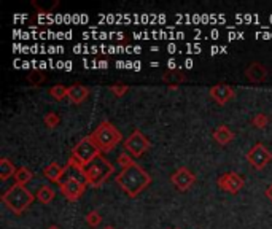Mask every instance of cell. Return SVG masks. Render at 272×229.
Instances as JSON below:
<instances>
[{"mask_svg": "<svg viewBox=\"0 0 272 229\" xmlns=\"http://www.w3.org/2000/svg\"><path fill=\"white\" fill-rule=\"evenodd\" d=\"M115 181L126 193L127 197L134 199L152 183V177H150V174L142 165H138L134 161L132 164L121 169L119 174L115 177Z\"/></svg>", "mask_w": 272, "mask_h": 229, "instance_id": "6da1fadb", "label": "cell"}, {"mask_svg": "<svg viewBox=\"0 0 272 229\" xmlns=\"http://www.w3.org/2000/svg\"><path fill=\"white\" fill-rule=\"evenodd\" d=\"M34 199H35L34 194L29 191L26 186L16 185V183L2 194V202L5 204V207L10 212H13L15 215L24 213V212L32 205Z\"/></svg>", "mask_w": 272, "mask_h": 229, "instance_id": "7a4b0ae2", "label": "cell"}, {"mask_svg": "<svg viewBox=\"0 0 272 229\" xmlns=\"http://www.w3.org/2000/svg\"><path fill=\"white\" fill-rule=\"evenodd\" d=\"M92 140L96 142V145L101 148L102 153L112 151L115 147H118L123 140V134L119 132L118 128L113 123H110L108 119L102 121L97 128L91 132Z\"/></svg>", "mask_w": 272, "mask_h": 229, "instance_id": "3957f363", "label": "cell"}, {"mask_svg": "<svg viewBox=\"0 0 272 229\" xmlns=\"http://www.w3.org/2000/svg\"><path fill=\"white\" fill-rule=\"evenodd\" d=\"M113 172H115V165L101 154V156H97L89 165H86L82 175H83L86 185H89L92 188H99L108 180V177L112 175Z\"/></svg>", "mask_w": 272, "mask_h": 229, "instance_id": "277c9868", "label": "cell"}, {"mask_svg": "<svg viewBox=\"0 0 272 229\" xmlns=\"http://www.w3.org/2000/svg\"><path fill=\"white\" fill-rule=\"evenodd\" d=\"M101 154H102L101 148L96 145V142L92 140L91 135L83 137V139L80 140L72 150V158L77 159L83 167L89 165L97 156H101Z\"/></svg>", "mask_w": 272, "mask_h": 229, "instance_id": "5b68a950", "label": "cell"}, {"mask_svg": "<svg viewBox=\"0 0 272 229\" xmlns=\"http://www.w3.org/2000/svg\"><path fill=\"white\" fill-rule=\"evenodd\" d=\"M123 147L126 153H129L132 158H140L143 153L150 150L152 143H150L148 137L140 129H134L132 134L123 142Z\"/></svg>", "mask_w": 272, "mask_h": 229, "instance_id": "8992f818", "label": "cell"}, {"mask_svg": "<svg viewBox=\"0 0 272 229\" xmlns=\"http://www.w3.org/2000/svg\"><path fill=\"white\" fill-rule=\"evenodd\" d=\"M247 161L255 170H263L266 165L272 161V153L266 148L263 143L253 145L247 153Z\"/></svg>", "mask_w": 272, "mask_h": 229, "instance_id": "52a82bcc", "label": "cell"}, {"mask_svg": "<svg viewBox=\"0 0 272 229\" xmlns=\"http://www.w3.org/2000/svg\"><path fill=\"white\" fill-rule=\"evenodd\" d=\"M86 183L75 179V177H70V179H67L66 181H62L59 188H61V194L67 200H70V202H77L78 199H82V196L86 191Z\"/></svg>", "mask_w": 272, "mask_h": 229, "instance_id": "ba28073f", "label": "cell"}, {"mask_svg": "<svg viewBox=\"0 0 272 229\" xmlns=\"http://www.w3.org/2000/svg\"><path fill=\"white\" fill-rule=\"evenodd\" d=\"M217 185L220 186V190H223L224 193L237 194L245 186V181H244V177L240 174H237V172H226V174L218 177Z\"/></svg>", "mask_w": 272, "mask_h": 229, "instance_id": "9c48e42d", "label": "cell"}, {"mask_svg": "<svg viewBox=\"0 0 272 229\" xmlns=\"http://www.w3.org/2000/svg\"><path fill=\"white\" fill-rule=\"evenodd\" d=\"M170 181L178 191H188L196 183V175L188 167H178L170 175Z\"/></svg>", "mask_w": 272, "mask_h": 229, "instance_id": "30bf717a", "label": "cell"}, {"mask_svg": "<svg viewBox=\"0 0 272 229\" xmlns=\"http://www.w3.org/2000/svg\"><path fill=\"white\" fill-rule=\"evenodd\" d=\"M209 94L218 105H226L236 97V89L229 84H215L209 89Z\"/></svg>", "mask_w": 272, "mask_h": 229, "instance_id": "8fae6325", "label": "cell"}, {"mask_svg": "<svg viewBox=\"0 0 272 229\" xmlns=\"http://www.w3.org/2000/svg\"><path fill=\"white\" fill-rule=\"evenodd\" d=\"M244 73L250 83H264L269 77L268 68L261 62H250Z\"/></svg>", "mask_w": 272, "mask_h": 229, "instance_id": "7c38bea8", "label": "cell"}, {"mask_svg": "<svg viewBox=\"0 0 272 229\" xmlns=\"http://www.w3.org/2000/svg\"><path fill=\"white\" fill-rule=\"evenodd\" d=\"M68 170V165H59L57 163H51L43 169V175L46 180H50L51 183H56V185H61L62 177L66 175V172Z\"/></svg>", "mask_w": 272, "mask_h": 229, "instance_id": "4fadbf2b", "label": "cell"}, {"mask_svg": "<svg viewBox=\"0 0 272 229\" xmlns=\"http://www.w3.org/2000/svg\"><path fill=\"white\" fill-rule=\"evenodd\" d=\"M212 137H213V140L218 143V145L224 147V145H228V143H231L236 139V134L228 128L226 124H221V126H218L215 131H213Z\"/></svg>", "mask_w": 272, "mask_h": 229, "instance_id": "5bb4252c", "label": "cell"}, {"mask_svg": "<svg viewBox=\"0 0 272 229\" xmlns=\"http://www.w3.org/2000/svg\"><path fill=\"white\" fill-rule=\"evenodd\" d=\"M89 93H91L89 88H86L85 84H72V86H68L67 97L73 102V104L78 105L89 96Z\"/></svg>", "mask_w": 272, "mask_h": 229, "instance_id": "9a60e30c", "label": "cell"}, {"mask_svg": "<svg viewBox=\"0 0 272 229\" xmlns=\"http://www.w3.org/2000/svg\"><path fill=\"white\" fill-rule=\"evenodd\" d=\"M16 170V165L8 158H0V180L7 181L10 177H15Z\"/></svg>", "mask_w": 272, "mask_h": 229, "instance_id": "2e32d148", "label": "cell"}, {"mask_svg": "<svg viewBox=\"0 0 272 229\" xmlns=\"http://www.w3.org/2000/svg\"><path fill=\"white\" fill-rule=\"evenodd\" d=\"M54 197H56V191L50 185H42L38 188V191H37L38 202L48 205V204H51V200H53Z\"/></svg>", "mask_w": 272, "mask_h": 229, "instance_id": "e0dca14e", "label": "cell"}, {"mask_svg": "<svg viewBox=\"0 0 272 229\" xmlns=\"http://www.w3.org/2000/svg\"><path fill=\"white\" fill-rule=\"evenodd\" d=\"M15 181H16V185H21V186H26L29 181H32L34 179V174H32V170L26 167V165H22V167H18V170H16V174H15Z\"/></svg>", "mask_w": 272, "mask_h": 229, "instance_id": "ac0fdd59", "label": "cell"}, {"mask_svg": "<svg viewBox=\"0 0 272 229\" xmlns=\"http://www.w3.org/2000/svg\"><path fill=\"white\" fill-rule=\"evenodd\" d=\"M67 93H68V88L64 84H54L53 88L48 91V94L56 100H62L64 97H67Z\"/></svg>", "mask_w": 272, "mask_h": 229, "instance_id": "d6986e66", "label": "cell"}, {"mask_svg": "<svg viewBox=\"0 0 272 229\" xmlns=\"http://www.w3.org/2000/svg\"><path fill=\"white\" fill-rule=\"evenodd\" d=\"M85 221H86V225H88V226L97 228L102 223V215L97 210H91V212H88V213H86Z\"/></svg>", "mask_w": 272, "mask_h": 229, "instance_id": "ffe728a7", "label": "cell"}, {"mask_svg": "<svg viewBox=\"0 0 272 229\" xmlns=\"http://www.w3.org/2000/svg\"><path fill=\"white\" fill-rule=\"evenodd\" d=\"M269 123H271V118H269L266 113H256V114H255V116L252 118V124H253L256 129H264Z\"/></svg>", "mask_w": 272, "mask_h": 229, "instance_id": "44dd1931", "label": "cell"}, {"mask_svg": "<svg viewBox=\"0 0 272 229\" xmlns=\"http://www.w3.org/2000/svg\"><path fill=\"white\" fill-rule=\"evenodd\" d=\"M43 123H45V126H46V128H48V129H54V128H57V126H59L61 118H59V114H57V113L50 112V113H46V114H45Z\"/></svg>", "mask_w": 272, "mask_h": 229, "instance_id": "7402d4cb", "label": "cell"}, {"mask_svg": "<svg viewBox=\"0 0 272 229\" xmlns=\"http://www.w3.org/2000/svg\"><path fill=\"white\" fill-rule=\"evenodd\" d=\"M45 73L43 72H31L29 73V77H27V80L29 82H31L34 86H37V84H42L43 82H45Z\"/></svg>", "mask_w": 272, "mask_h": 229, "instance_id": "603a6c76", "label": "cell"}, {"mask_svg": "<svg viewBox=\"0 0 272 229\" xmlns=\"http://www.w3.org/2000/svg\"><path fill=\"white\" fill-rule=\"evenodd\" d=\"M110 91H112V94L115 97H123L124 94H127V91H129V86H126V84H113L112 88H110Z\"/></svg>", "mask_w": 272, "mask_h": 229, "instance_id": "cb8c5ba5", "label": "cell"}, {"mask_svg": "<svg viewBox=\"0 0 272 229\" xmlns=\"http://www.w3.org/2000/svg\"><path fill=\"white\" fill-rule=\"evenodd\" d=\"M132 163L134 161H132V156L129 153H121L118 156V164L121 165V167H126V165H129Z\"/></svg>", "mask_w": 272, "mask_h": 229, "instance_id": "d4e9b609", "label": "cell"}, {"mask_svg": "<svg viewBox=\"0 0 272 229\" xmlns=\"http://www.w3.org/2000/svg\"><path fill=\"white\" fill-rule=\"evenodd\" d=\"M264 194H266V197H268L269 200H272V183H271V185H268V188H266Z\"/></svg>", "mask_w": 272, "mask_h": 229, "instance_id": "484cf974", "label": "cell"}, {"mask_svg": "<svg viewBox=\"0 0 272 229\" xmlns=\"http://www.w3.org/2000/svg\"><path fill=\"white\" fill-rule=\"evenodd\" d=\"M46 229H61L59 226H56V225H51L50 228H46Z\"/></svg>", "mask_w": 272, "mask_h": 229, "instance_id": "4316f807", "label": "cell"}, {"mask_svg": "<svg viewBox=\"0 0 272 229\" xmlns=\"http://www.w3.org/2000/svg\"><path fill=\"white\" fill-rule=\"evenodd\" d=\"M103 229H117V228H115V226H110V225H108V226H105Z\"/></svg>", "mask_w": 272, "mask_h": 229, "instance_id": "83f0119b", "label": "cell"}, {"mask_svg": "<svg viewBox=\"0 0 272 229\" xmlns=\"http://www.w3.org/2000/svg\"><path fill=\"white\" fill-rule=\"evenodd\" d=\"M173 229H178V228H173Z\"/></svg>", "mask_w": 272, "mask_h": 229, "instance_id": "f1b7e54d", "label": "cell"}]
</instances>
